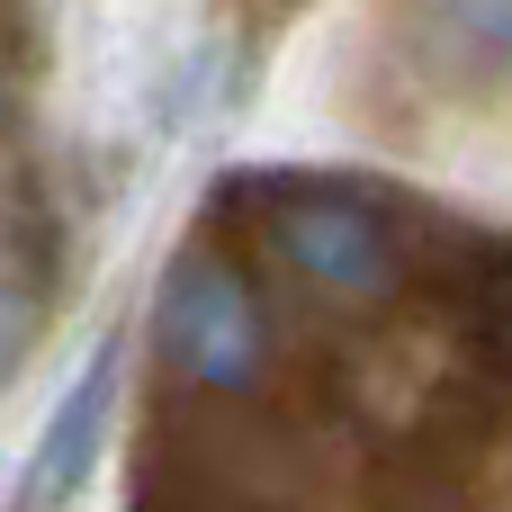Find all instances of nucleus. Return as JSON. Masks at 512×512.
<instances>
[{
  "label": "nucleus",
  "instance_id": "obj_4",
  "mask_svg": "<svg viewBox=\"0 0 512 512\" xmlns=\"http://www.w3.org/2000/svg\"><path fill=\"white\" fill-rule=\"evenodd\" d=\"M36 324H45L36 288H27V279H0V387L27 369V351H36Z\"/></svg>",
  "mask_w": 512,
  "mask_h": 512
},
{
  "label": "nucleus",
  "instance_id": "obj_1",
  "mask_svg": "<svg viewBox=\"0 0 512 512\" xmlns=\"http://www.w3.org/2000/svg\"><path fill=\"white\" fill-rule=\"evenodd\" d=\"M153 342L162 360L189 378V387H252L261 360H270V324H261V297L207 261V252H180L153 288Z\"/></svg>",
  "mask_w": 512,
  "mask_h": 512
},
{
  "label": "nucleus",
  "instance_id": "obj_2",
  "mask_svg": "<svg viewBox=\"0 0 512 512\" xmlns=\"http://www.w3.org/2000/svg\"><path fill=\"white\" fill-rule=\"evenodd\" d=\"M279 252L315 288H333V297H378L396 279V243H387L378 207L351 198V189H297V198H279Z\"/></svg>",
  "mask_w": 512,
  "mask_h": 512
},
{
  "label": "nucleus",
  "instance_id": "obj_3",
  "mask_svg": "<svg viewBox=\"0 0 512 512\" xmlns=\"http://www.w3.org/2000/svg\"><path fill=\"white\" fill-rule=\"evenodd\" d=\"M117 378H126V333H99V351L72 369L63 405L45 414V432H36V450H27V477H18L27 504L81 495V477H90V459H99V432H108V405H117Z\"/></svg>",
  "mask_w": 512,
  "mask_h": 512
},
{
  "label": "nucleus",
  "instance_id": "obj_5",
  "mask_svg": "<svg viewBox=\"0 0 512 512\" xmlns=\"http://www.w3.org/2000/svg\"><path fill=\"white\" fill-rule=\"evenodd\" d=\"M0 126H9V108H0Z\"/></svg>",
  "mask_w": 512,
  "mask_h": 512
}]
</instances>
